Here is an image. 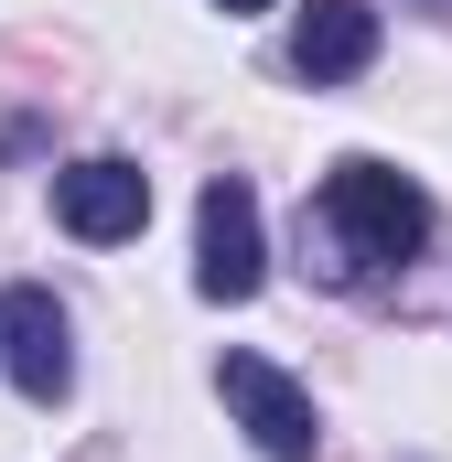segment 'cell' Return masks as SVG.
Segmentation results:
<instances>
[{"instance_id":"obj_6","label":"cell","mask_w":452,"mask_h":462,"mask_svg":"<svg viewBox=\"0 0 452 462\" xmlns=\"http://www.w3.org/2000/svg\"><path fill=\"white\" fill-rule=\"evenodd\" d=\"M377 65V11L366 0H313L302 22H291V76L302 87H344V76H366Z\"/></svg>"},{"instance_id":"obj_2","label":"cell","mask_w":452,"mask_h":462,"mask_svg":"<svg viewBox=\"0 0 452 462\" xmlns=\"http://www.w3.org/2000/svg\"><path fill=\"white\" fill-rule=\"evenodd\" d=\"M259 280H269L259 194H248L237 172H216V183H205V205H194V291H205V301H248Z\"/></svg>"},{"instance_id":"obj_7","label":"cell","mask_w":452,"mask_h":462,"mask_svg":"<svg viewBox=\"0 0 452 462\" xmlns=\"http://www.w3.org/2000/svg\"><path fill=\"white\" fill-rule=\"evenodd\" d=\"M216 11H269V0H216Z\"/></svg>"},{"instance_id":"obj_3","label":"cell","mask_w":452,"mask_h":462,"mask_svg":"<svg viewBox=\"0 0 452 462\" xmlns=\"http://www.w3.org/2000/svg\"><path fill=\"white\" fill-rule=\"evenodd\" d=\"M216 387H226V409H237V430H248L269 462H313L324 420H313V398H302V387H291L269 355H226V365H216Z\"/></svg>"},{"instance_id":"obj_1","label":"cell","mask_w":452,"mask_h":462,"mask_svg":"<svg viewBox=\"0 0 452 462\" xmlns=\"http://www.w3.org/2000/svg\"><path fill=\"white\" fill-rule=\"evenodd\" d=\"M313 216L344 236V269H410V247L431 236V205H420V183H410V172H388V162H366V151L324 172Z\"/></svg>"},{"instance_id":"obj_5","label":"cell","mask_w":452,"mask_h":462,"mask_svg":"<svg viewBox=\"0 0 452 462\" xmlns=\"http://www.w3.org/2000/svg\"><path fill=\"white\" fill-rule=\"evenodd\" d=\"M54 226L87 236V247L140 236V226H151V172H140V162H118V151L76 162V172H54Z\"/></svg>"},{"instance_id":"obj_4","label":"cell","mask_w":452,"mask_h":462,"mask_svg":"<svg viewBox=\"0 0 452 462\" xmlns=\"http://www.w3.org/2000/svg\"><path fill=\"white\" fill-rule=\"evenodd\" d=\"M0 365H11V387L43 398V409L76 387V323H65V301H54L43 280H22V291L0 301Z\"/></svg>"}]
</instances>
